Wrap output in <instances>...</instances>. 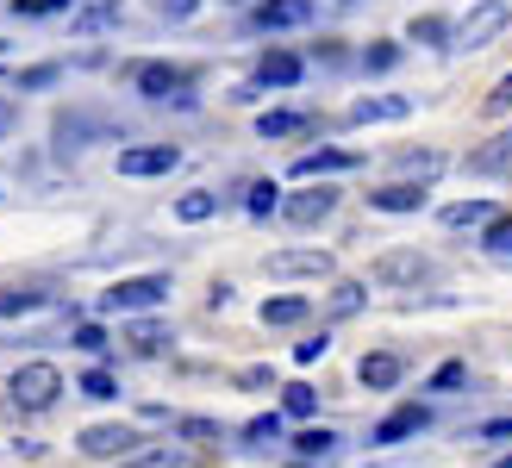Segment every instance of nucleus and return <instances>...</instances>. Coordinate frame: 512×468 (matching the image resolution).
Here are the masks:
<instances>
[{
	"label": "nucleus",
	"instance_id": "f257e3e1",
	"mask_svg": "<svg viewBox=\"0 0 512 468\" xmlns=\"http://www.w3.org/2000/svg\"><path fill=\"white\" fill-rule=\"evenodd\" d=\"M7 394H13L19 412H50L57 394H63V369H57V362H19L13 381H7Z\"/></svg>",
	"mask_w": 512,
	"mask_h": 468
},
{
	"label": "nucleus",
	"instance_id": "f03ea898",
	"mask_svg": "<svg viewBox=\"0 0 512 468\" xmlns=\"http://www.w3.org/2000/svg\"><path fill=\"white\" fill-rule=\"evenodd\" d=\"M512 25V0H475V7L456 19V32H450V44L456 50H488L500 32Z\"/></svg>",
	"mask_w": 512,
	"mask_h": 468
},
{
	"label": "nucleus",
	"instance_id": "7ed1b4c3",
	"mask_svg": "<svg viewBox=\"0 0 512 468\" xmlns=\"http://www.w3.org/2000/svg\"><path fill=\"white\" fill-rule=\"evenodd\" d=\"M169 300V275H125L100 294V312H150Z\"/></svg>",
	"mask_w": 512,
	"mask_h": 468
},
{
	"label": "nucleus",
	"instance_id": "20e7f679",
	"mask_svg": "<svg viewBox=\"0 0 512 468\" xmlns=\"http://www.w3.org/2000/svg\"><path fill=\"white\" fill-rule=\"evenodd\" d=\"M313 19H319L313 0H256L250 32H300V25H313Z\"/></svg>",
	"mask_w": 512,
	"mask_h": 468
},
{
	"label": "nucleus",
	"instance_id": "39448f33",
	"mask_svg": "<svg viewBox=\"0 0 512 468\" xmlns=\"http://www.w3.org/2000/svg\"><path fill=\"white\" fill-rule=\"evenodd\" d=\"M132 82L144 100H182L188 107V69H175V63H138Z\"/></svg>",
	"mask_w": 512,
	"mask_h": 468
},
{
	"label": "nucleus",
	"instance_id": "423d86ee",
	"mask_svg": "<svg viewBox=\"0 0 512 468\" xmlns=\"http://www.w3.org/2000/svg\"><path fill=\"white\" fill-rule=\"evenodd\" d=\"M263 275H275V281H288V275L325 281V275H331V256H325V250H275V256H263Z\"/></svg>",
	"mask_w": 512,
	"mask_h": 468
},
{
	"label": "nucleus",
	"instance_id": "0eeeda50",
	"mask_svg": "<svg viewBox=\"0 0 512 468\" xmlns=\"http://www.w3.org/2000/svg\"><path fill=\"white\" fill-rule=\"evenodd\" d=\"M175 163H182L175 144H132V150H119V175H169Z\"/></svg>",
	"mask_w": 512,
	"mask_h": 468
},
{
	"label": "nucleus",
	"instance_id": "6e6552de",
	"mask_svg": "<svg viewBox=\"0 0 512 468\" xmlns=\"http://www.w3.org/2000/svg\"><path fill=\"white\" fill-rule=\"evenodd\" d=\"M132 444H138V437H132V425H88L82 431V456H94V462H125V456H132Z\"/></svg>",
	"mask_w": 512,
	"mask_h": 468
},
{
	"label": "nucleus",
	"instance_id": "1a4fd4ad",
	"mask_svg": "<svg viewBox=\"0 0 512 468\" xmlns=\"http://www.w3.org/2000/svg\"><path fill=\"white\" fill-rule=\"evenodd\" d=\"M406 113H413V100H406V94H363L350 107V125H394Z\"/></svg>",
	"mask_w": 512,
	"mask_h": 468
},
{
	"label": "nucleus",
	"instance_id": "9d476101",
	"mask_svg": "<svg viewBox=\"0 0 512 468\" xmlns=\"http://www.w3.org/2000/svg\"><path fill=\"white\" fill-rule=\"evenodd\" d=\"M119 468H207V462H200L194 444H150V450H138V456H125Z\"/></svg>",
	"mask_w": 512,
	"mask_h": 468
},
{
	"label": "nucleus",
	"instance_id": "9b49d317",
	"mask_svg": "<svg viewBox=\"0 0 512 468\" xmlns=\"http://www.w3.org/2000/svg\"><path fill=\"white\" fill-rule=\"evenodd\" d=\"M425 425H431V412H425V406H394L388 419L369 431V444H406V437L425 431Z\"/></svg>",
	"mask_w": 512,
	"mask_h": 468
},
{
	"label": "nucleus",
	"instance_id": "f8f14e48",
	"mask_svg": "<svg viewBox=\"0 0 512 468\" xmlns=\"http://www.w3.org/2000/svg\"><path fill=\"white\" fill-rule=\"evenodd\" d=\"M400 375H406V362H400L394 350H375V356L356 362V381H363L369 394H388V387H400Z\"/></svg>",
	"mask_w": 512,
	"mask_h": 468
},
{
	"label": "nucleus",
	"instance_id": "ddd939ff",
	"mask_svg": "<svg viewBox=\"0 0 512 468\" xmlns=\"http://www.w3.org/2000/svg\"><path fill=\"white\" fill-rule=\"evenodd\" d=\"M425 275H431V263H425L419 250H388V256L375 263V281H400V288H419Z\"/></svg>",
	"mask_w": 512,
	"mask_h": 468
},
{
	"label": "nucleus",
	"instance_id": "4468645a",
	"mask_svg": "<svg viewBox=\"0 0 512 468\" xmlns=\"http://www.w3.org/2000/svg\"><path fill=\"white\" fill-rule=\"evenodd\" d=\"M331 206H338L331 188H306L294 200H281V219H288V225H319V219H331Z\"/></svg>",
	"mask_w": 512,
	"mask_h": 468
},
{
	"label": "nucleus",
	"instance_id": "2eb2a0df",
	"mask_svg": "<svg viewBox=\"0 0 512 468\" xmlns=\"http://www.w3.org/2000/svg\"><path fill=\"white\" fill-rule=\"evenodd\" d=\"M356 163H363L356 150H306V156H294V175L300 181H319V175H344Z\"/></svg>",
	"mask_w": 512,
	"mask_h": 468
},
{
	"label": "nucleus",
	"instance_id": "dca6fc26",
	"mask_svg": "<svg viewBox=\"0 0 512 468\" xmlns=\"http://www.w3.org/2000/svg\"><path fill=\"white\" fill-rule=\"evenodd\" d=\"M300 75H306V63L294 57V50H275V57L256 63V88H294Z\"/></svg>",
	"mask_w": 512,
	"mask_h": 468
},
{
	"label": "nucleus",
	"instance_id": "f3484780",
	"mask_svg": "<svg viewBox=\"0 0 512 468\" xmlns=\"http://www.w3.org/2000/svg\"><path fill=\"white\" fill-rule=\"evenodd\" d=\"M375 213H419L425 206V188H413V181H388V188H375L369 194Z\"/></svg>",
	"mask_w": 512,
	"mask_h": 468
},
{
	"label": "nucleus",
	"instance_id": "a211bd4d",
	"mask_svg": "<svg viewBox=\"0 0 512 468\" xmlns=\"http://www.w3.org/2000/svg\"><path fill=\"white\" fill-rule=\"evenodd\" d=\"M107 132H113V125L94 119V113H63L57 119V144L63 150H82V138H107Z\"/></svg>",
	"mask_w": 512,
	"mask_h": 468
},
{
	"label": "nucleus",
	"instance_id": "6ab92c4d",
	"mask_svg": "<svg viewBox=\"0 0 512 468\" xmlns=\"http://www.w3.org/2000/svg\"><path fill=\"white\" fill-rule=\"evenodd\" d=\"M494 219H500L494 200H456V206H444V225H450V231H475V225L488 231Z\"/></svg>",
	"mask_w": 512,
	"mask_h": 468
},
{
	"label": "nucleus",
	"instance_id": "aec40b11",
	"mask_svg": "<svg viewBox=\"0 0 512 468\" xmlns=\"http://www.w3.org/2000/svg\"><path fill=\"white\" fill-rule=\"evenodd\" d=\"M506 169H512V125H506V132H500L488 150L469 156V175H506Z\"/></svg>",
	"mask_w": 512,
	"mask_h": 468
},
{
	"label": "nucleus",
	"instance_id": "412c9836",
	"mask_svg": "<svg viewBox=\"0 0 512 468\" xmlns=\"http://www.w3.org/2000/svg\"><path fill=\"white\" fill-rule=\"evenodd\" d=\"M400 175L413 181V188H425V181L444 175V156L438 150H400Z\"/></svg>",
	"mask_w": 512,
	"mask_h": 468
},
{
	"label": "nucleus",
	"instance_id": "4be33fe9",
	"mask_svg": "<svg viewBox=\"0 0 512 468\" xmlns=\"http://www.w3.org/2000/svg\"><path fill=\"white\" fill-rule=\"evenodd\" d=\"M363 306H369V288H363V281H338V288L325 294V312H331V319H356Z\"/></svg>",
	"mask_w": 512,
	"mask_h": 468
},
{
	"label": "nucleus",
	"instance_id": "5701e85b",
	"mask_svg": "<svg viewBox=\"0 0 512 468\" xmlns=\"http://www.w3.org/2000/svg\"><path fill=\"white\" fill-rule=\"evenodd\" d=\"M75 25V38H94V32H107V25H119V0H94V7H82L69 19Z\"/></svg>",
	"mask_w": 512,
	"mask_h": 468
},
{
	"label": "nucleus",
	"instance_id": "b1692460",
	"mask_svg": "<svg viewBox=\"0 0 512 468\" xmlns=\"http://www.w3.org/2000/svg\"><path fill=\"white\" fill-rule=\"evenodd\" d=\"M213 213H219V194L213 188H194V194L175 200V219H182V225H200V219H213Z\"/></svg>",
	"mask_w": 512,
	"mask_h": 468
},
{
	"label": "nucleus",
	"instance_id": "393cba45",
	"mask_svg": "<svg viewBox=\"0 0 512 468\" xmlns=\"http://www.w3.org/2000/svg\"><path fill=\"white\" fill-rule=\"evenodd\" d=\"M306 312H313V300H300V294H281V300H263V325H300Z\"/></svg>",
	"mask_w": 512,
	"mask_h": 468
},
{
	"label": "nucleus",
	"instance_id": "a878e982",
	"mask_svg": "<svg viewBox=\"0 0 512 468\" xmlns=\"http://www.w3.org/2000/svg\"><path fill=\"white\" fill-rule=\"evenodd\" d=\"M306 125H313L306 113H263L256 119V138H300Z\"/></svg>",
	"mask_w": 512,
	"mask_h": 468
},
{
	"label": "nucleus",
	"instance_id": "bb28decb",
	"mask_svg": "<svg viewBox=\"0 0 512 468\" xmlns=\"http://www.w3.org/2000/svg\"><path fill=\"white\" fill-rule=\"evenodd\" d=\"M244 213H250V219H269V213H281V188H275V181H250V194H244Z\"/></svg>",
	"mask_w": 512,
	"mask_h": 468
},
{
	"label": "nucleus",
	"instance_id": "cd10ccee",
	"mask_svg": "<svg viewBox=\"0 0 512 468\" xmlns=\"http://www.w3.org/2000/svg\"><path fill=\"white\" fill-rule=\"evenodd\" d=\"M125 337H132V350H144V356H157V350L169 344V325H163V319H138V325L125 331Z\"/></svg>",
	"mask_w": 512,
	"mask_h": 468
},
{
	"label": "nucleus",
	"instance_id": "c85d7f7f",
	"mask_svg": "<svg viewBox=\"0 0 512 468\" xmlns=\"http://www.w3.org/2000/svg\"><path fill=\"white\" fill-rule=\"evenodd\" d=\"M281 412H288V419H313L319 412V394L306 381H294V387H281Z\"/></svg>",
	"mask_w": 512,
	"mask_h": 468
},
{
	"label": "nucleus",
	"instance_id": "c756f323",
	"mask_svg": "<svg viewBox=\"0 0 512 468\" xmlns=\"http://www.w3.org/2000/svg\"><path fill=\"white\" fill-rule=\"evenodd\" d=\"M331 450H338V431H319V425H313V431H300V437H294V456H300V462L331 456Z\"/></svg>",
	"mask_w": 512,
	"mask_h": 468
},
{
	"label": "nucleus",
	"instance_id": "7c9ffc66",
	"mask_svg": "<svg viewBox=\"0 0 512 468\" xmlns=\"http://www.w3.org/2000/svg\"><path fill=\"white\" fill-rule=\"evenodd\" d=\"M406 32H413V44H444V38L456 32V25H444L438 13H419L413 25H406Z\"/></svg>",
	"mask_w": 512,
	"mask_h": 468
},
{
	"label": "nucleus",
	"instance_id": "2f4dec72",
	"mask_svg": "<svg viewBox=\"0 0 512 468\" xmlns=\"http://www.w3.org/2000/svg\"><path fill=\"white\" fill-rule=\"evenodd\" d=\"M481 244H488V256H494V263H512V219H494Z\"/></svg>",
	"mask_w": 512,
	"mask_h": 468
},
{
	"label": "nucleus",
	"instance_id": "473e14b6",
	"mask_svg": "<svg viewBox=\"0 0 512 468\" xmlns=\"http://www.w3.org/2000/svg\"><path fill=\"white\" fill-rule=\"evenodd\" d=\"M44 294L38 288H13V294H0V319H13V312H38Z\"/></svg>",
	"mask_w": 512,
	"mask_h": 468
},
{
	"label": "nucleus",
	"instance_id": "72a5a7b5",
	"mask_svg": "<svg viewBox=\"0 0 512 468\" xmlns=\"http://www.w3.org/2000/svg\"><path fill=\"white\" fill-rule=\"evenodd\" d=\"M275 437H281V412H263V419L244 425V444H275Z\"/></svg>",
	"mask_w": 512,
	"mask_h": 468
},
{
	"label": "nucleus",
	"instance_id": "f704fd0d",
	"mask_svg": "<svg viewBox=\"0 0 512 468\" xmlns=\"http://www.w3.org/2000/svg\"><path fill=\"white\" fill-rule=\"evenodd\" d=\"M82 394H88V400H119V381H113L107 369H88V375H82Z\"/></svg>",
	"mask_w": 512,
	"mask_h": 468
},
{
	"label": "nucleus",
	"instance_id": "c9c22d12",
	"mask_svg": "<svg viewBox=\"0 0 512 468\" xmlns=\"http://www.w3.org/2000/svg\"><path fill=\"white\" fill-rule=\"evenodd\" d=\"M13 13H25V19H44V13H75V0H13Z\"/></svg>",
	"mask_w": 512,
	"mask_h": 468
},
{
	"label": "nucleus",
	"instance_id": "e433bc0d",
	"mask_svg": "<svg viewBox=\"0 0 512 468\" xmlns=\"http://www.w3.org/2000/svg\"><path fill=\"white\" fill-rule=\"evenodd\" d=\"M400 63V44H375V50H363V69H375V75H388Z\"/></svg>",
	"mask_w": 512,
	"mask_h": 468
},
{
	"label": "nucleus",
	"instance_id": "4c0bfd02",
	"mask_svg": "<svg viewBox=\"0 0 512 468\" xmlns=\"http://www.w3.org/2000/svg\"><path fill=\"white\" fill-rule=\"evenodd\" d=\"M75 350L100 356V350H107V331H100V325H75Z\"/></svg>",
	"mask_w": 512,
	"mask_h": 468
},
{
	"label": "nucleus",
	"instance_id": "58836bf2",
	"mask_svg": "<svg viewBox=\"0 0 512 468\" xmlns=\"http://www.w3.org/2000/svg\"><path fill=\"white\" fill-rule=\"evenodd\" d=\"M463 381H469V369H463V362H444V369L431 375V387H438V394H444V387H463Z\"/></svg>",
	"mask_w": 512,
	"mask_h": 468
},
{
	"label": "nucleus",
	"instance_id": "ea45409f",
	"mask_svg": "<svg viewBox=\"0 0 512 468\" xmlns=\"http://www.w3.org/2000/svg\"><path fill=\"white\" fill-rule=\"evenodd\" d=\"M325 350H331V337L319 331V337H306V344H294V362H319Z\"/></svg>",
	"mask_w": 512,
	"mask_h": 468
},
{
	"label": "nucleus",
	"instance_id": "a19ab883",
	"mask_svg": "<svg viewBox=\"0 0 512 468\" xmlns=\"http://www.w3.org/2000/svg\"><path fill=\"white\" fill-rule=\"evenodd\" d=\"M488 113H512V75H500L494 94H488Z\"/></svg>",
	"mask_w": 512,
	"mask_h": 468
},
{
	"label": "nucleus",
	"instance_id": "79ce46f5",
	"mask_svg": "<svg viewBox=\"0 0 512 468\" xmlns=\"http://www.w3.org/2000/svg\"><path fill=\"white\" fill-rule=\"evenodd\" d=\"M44 82H57V63H38V69L19 75V88H44Z\"/></svg>",
	"mask_w": 512,
	"mask_h": 468
},
{
	"label": "nucleus",
	"instance_id": "37998d69",
	"mask_svg": "<svg viewBox=\"0 0 512 468\" xmlns=\"http://www.w3.org/2000/svg\"><path fill=\"white\" fill-rule=\"evenodd\" d=\"M182 437H219L213 419H182Z\"/></svg>",
	"mask_w": 512,
	"mask_h": 468
},
{
	"label": "nucleus",
	"instance_id": "c03bdc74",
	"mask_svg": "<svg viewBox=\"0 0 512 468\" xmlns=\"http://www.w3.org/2000/svg\"><path fill=\"white\" fill-rule=\"evenodd\" d=\"M469 437H512V419H488V425H475Z\"/></svg>",
	"mask_w": 512,
	"mask_h": 468
},
{
	"label": "nucleus",
	"instance_id": "a18cd8bd",
	"mask_svg": "<svg viewBox=\"0 0 512 468\" xmlns=\"http://www.w3.org/2000/svg\"><path fill=\"white\" fill-rule=\"evenodd\" d=\"M200 7V0H163V19H188Z\"/></svg>",
	"mask_w": 512,
	"mask_h": 468
},
{
	"label": "nucleus",
	"instance_id": "49530a36",
	"mask_svg": "<svg viewBox=\"0 0 512 468\" xmlns=\"http://www.w3.org/2000/svg\"><path fill=\"white\" fill-rule=\"evenodd\" d=\"M0 132H7V107H0Z\"/></svg>",
	"mask_w": 512,
	"mask_h": 468
},
{
	"label": "nucleus",
	"instance_id": "de8ad7c7",
	"mask_svg": "<svg viewBox=\"0 0 512 468\" xmlns=\"http://www.w3.org/2000/svg\"><path fill=\"white\" fill-rule=\"evenodd\" d=\"M232 7H250V0H232Z\"/></svg>",
	"mask_w": 512,
	"mask_h": 468
},
{
	"label": "nucleus",
	"instance_id": "09e8293b",
	"mask_svg": "<svg viewBox=\"0 0 512 468\" xmlns=\"http://www.w3.org/2000/svg\"><path fill=\"white\" fill-rule=\"evenodd\" d=\"M494 468H512V462H494Z\"/></svg>",
	"mask_w": 512,
	"mask_h": 468
},
{
	"label": "nucleus",
	"instance_id": "8fccbe9b",
	"mask_svg": "<svg viewBox=\"0 0 512 468\" xmlns=\"http://www.w3.org/2000/svg\"><path fill=\"white\" fill-rule=\"evenodd\" d=\"M288 468H306V462H288Z\"/></svg>",
	"mask_w": 512,
	"mask_h": 468
}]
</instances>
